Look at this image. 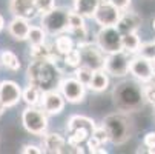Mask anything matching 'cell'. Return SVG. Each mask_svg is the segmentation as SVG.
<instances>
[{
    "label": "cell",
    "instance_id": "1",
    "mask_svg": "<svg viewBox=\"0 0 155 154\" xmlns=\"http://www.w3.org/2000/svg\"><path fill=\"white\" fill-rule=\"evenodd\" d=\"M28 79L31 85L48 91L57 79V67L49 59H32L28 67Z\"/></svg>",
    "mask_w": 155,
    "mask_h": 154
},
{
    "label": "cell",
    "instance_id": "2",
    "mask_svg": "<svg viewBox=\"0 0 155 154\" xmlns=\"http://www.w3.org/2000/svg\"><path fill=\"white\" fill-rule=\"evenodd\" d=\"M115 103L123 111H134L143 103V90L134 82H121L114 91Z\"/></svg>",
    "mask_w": 155,
    "mask_h": 154
},
{
    "label": "cell",
    "instance_id": "3",
    "mask_svg": "<svg viewBox=\"0 0 155 154\" xmlns=\"http://www.w3.org/2000/svg\"><path fill=\"white\" fill-rule=\"evenodd\" d=\"M107 137L114 145H121L130 137V122L123 114H110L103 120Z\"/></svg>",
    "mask_w": 155,
    "mask_h": 154
},
{
    "label": "cell",
    "instance_id": "4",
    "mask_svg": "<svg viewBox=\"0 0 155 154\" xmlns=\"http://www.w3.org/2000/svg\"><path fill=\"white\" fill-rule=\"evenodd\" d=\"M69 11L63 8H54L41 15V28L48 34L57 36L69 29V22H68Z\"/></svg>",
    "mask_w": 155,
    "mask_h": 154
},
{
    "label": "cell",
    "instance_id": "5",
    "mask_svg": "<svg viewBox=\"0 0 155 154\" xmlns=\"http://www.w3.org/2000/svg\"><path fill=\"white\" fill-rule=\"evenodd\" d=\"M21 123L28 133L34 136H41L48 129V117L46 113L40 108L29 106L21 113Z\"/></svg>",
    "mask_w": 155,
    "mask_h": 154
},
{
    "label": "cell",
    "instance_id": "6",
    "mask_svg": "<svg viewBox=\"0 0 155 154\" xmlns=\"http://www.w3.org/2000/svg\"><path fill=\"white\" fill-rule=\"evenodd\" d=\"M97 46L104 54L121 51V33L117 26H101L97 34Z\"/></svg>",
    "mask_w": 155,
    "mask_h": 154
},
{
    "label": "cell",
    "instance_id": "7",
    "mask_svg": "<svg viewBox=\"0 0 155 154\" xmlns=\"http://www.w3.org/2000/svg\"><path fill=\"white\" fill-rule=\"evenodd\" d=\"M78 51L81 57V65H86L94 71L104 68V53L98 46L89 42H78Z\"/></svg>",
    "mask_w": 155,
    "mask_h": 154
},
{
    "label": "cell",
    "instance_id": "8",
    "mask_svg": "<svg viewBox=\"0 0 155 154\" xmlns=\"http://www.w3.org/2000/svg\"><path fill=\"white\" fill-rule=\"evenodd\" d=\"M107 74L115 76V77H123L129 73V56L126 51H117L110 53L107 57H104V68Z\"/></svg>",
    "mask_w": 155,
    "mask_h": 154
},
{
    "label": "cell",
    "instance_id": "9",
    "mask_svg": "<svg viewBox=\"0 0 155 154\" xmlns=\"http://www.w3.org/2000/svg\"><path fill=\"white\" fill-rule=\"evenodd\" d=\"M129 73L141 82H150L152 77L155 76V68L150 59L138 56L129 60Z\"/></svg>",
    "mask_w": 155,
    "mask_h": 154
},
{
    "label": "cell",
    "instance_id": "10",
    "mask_svg": "<svg viewBox=\"0 0 155 154\" xmlns=\"http://www.w3.org/2000/svg\"><path fill=\"white\" fill-rule=\"evenodd\" d=\"M58 86H60V93L64 97V100H68L71 103H78L84 99L86 86L83 83H80L75 77L63 79Z\"/></svg>",
    "mask_w": 155,
    "mask_h": 154
},
{
    "label": "cell",
    "instance_id": "11",
    "mask_svg": "<svg viewBox=\"0 0 155 154\" xmlns=\"http://www.w3.org/2000/svg\"><path fill=\"white\" fill-rule=\"evenodd\" d=\"M120 15L121 11L106 0V2H100L97 11L94 12V20L100 26H115Z\"/></svg>",
    "mask_w": 155,
    "mask_h": 154
},
{
    "label": "cell",
    "instance_id": "12",
    "mask_svg": "<svg viewBox=\"0 0 155 154\" xmlns=\"http://www.w3.org/2000/svg\"><path fill=\"white\" fill-rule=\"evenodd\" d=\"M21 99V88L12 80L0 82V103L5 108L15 106Z\"/></svg>",
    "mask_w": 155,
    "mask_h": 154
},
{
    "label": "cell",
    "instance_id": "13",
    "mask_svg": "<svg viewBox=\"0 0 155 154\" xmlns=\"http://www.w3.org/2000/svg\"><path fill=\"white\" fill-rule=\"evenodd\" d=\"M41 103L46 114H60L64 108V97L55 90H48L41 96Z\"/></svg>",
    "mask_w": 155,
    "mask_h": 154
},
{
    "label": "cell",
    "instance_id": "14",
    "mask_svg": "<svg viewBox=\"0 0 155 154\" xmlns=\"http://www.w3.org/2000/svg\"><path fill=\"white\" fill-rule=\"evenodd\" d=\"M9 8L14 17H23L26 20H31L38 14L35 0H11Z\"/></svg>",
    "mask_w": 155,
    "mask_h": 154
},
{
    "label": "cell",
    "instance_id": "15",
    "mask_svg": "<svg viewBox=\"0 0 155 154\" xmlns=\"http://www.w3.org/2000/svg\"><path fill=\"white\" fill-rule=\"evenodd\" d=\"M29 28H31L29 20H26L23 17H14L8 25V31L15 40H26Z\"/></svg>",
    "mask_w": 155,
    "mask_h": 154
},
{
    "label": "cell",
    "instance_id": "16",
    "mask_svg": "<svg viewBox=\"0 0 155 154\" xmlns=\"http://www.w3.org/2000/svg\"><path fill=\"white\" fill-rule=\"evenodd\" d=\"M140 23H141V19L137 14H134V12H121L115 26L121 34H126V33H135L137 28L140 26Z\"/></svg>",
    "mask_w": 155,
    "mask_h": 154
},
{
    "label": "cell",
    "instance_id": "17",
    "mask_svg": "<svg viewBox=\"0 0 155 154\" xmlns=\"http://www.w3.org/2000/svg\"><path fill=\"white\" fill-rule=\"evenodd\" d=\"M66 146V140L63 136L57 133H49L43 137V151L45 152H63V148Z\"/></svg>",
    "mask_w": 155,
    "mask_h": 154
},
{
    "label": "cell",
    "instance_id": "18",
    "mask_svg": "<svg viewBox=\"0 0 155 154\" xmlns=\"http://www.w3.org/2000/svg\"><path fill=\"white\" fill-rule=\"evenodd\" d=\"M66 128H68L69 133L74 129H84L89 134H92V131L95 128V122H94V119H89L86 116H72L68 120V126Z\"/></svg>",
    "mask_w": 155,
    "mask_h": 154
},
{
    "label": "cell",
    "instance_id": "19",
    "mask_svg": "<svg viewBox=\"0 0 155 154\" xmlns=\"http://www.w3.org/2000/svg\"><path fill=\"white\" fill-rule=\"evenodd\" d=\"M101 0H74L75 12H78L83 17H94V12L97 11Z\"/></svg>",
    "mask_w": 155,
    "mask_h": 154
},
{
    "label": "cell",
    "instance_id": "20",
    "mask_svg": "<svg viewBox=\"0 0 155 154\" xmlns=\"http://www.w3.org/2000/svg\"><path fill=\"white\" fill-rule=\"evenodd\" d=\"M109 86V76L104 70H97L92 73V79L89 82V88L95 93H101L104 90H107Z\"/></svg>",
    "mask_w": 155,
    "mask_h": 154
},
{
    "label": "cell",
    "instance_id": "21",
    "mask_svg": "<svg viewBox=\"0 0 155 154\" xmlns=\"http://www.w3.org/2000/svg\"><path fill=\"white\" fill-rule=\"evenodd\" d=\"M41 96H43V91L40 90L38 86L31 85V83H29V86H26L25 90L21 91V99H23L25 103L29 105V106H35V105H38L40 100H41Z\"/></svg>",
    "mask_w": 155,
    "mask_h": 154
},
{
    "label": "cell",
    "instance_id": "22",
    "mask_svg": "<svg viewBox=\"0 0 155 154\" xmlns=\"http://www.w3.org/2000/svg\"><path fill=\"white\" fill-rule=\"evenodd\" d=\"M140 39L135 33H126V34H121V48L123 51H126L127 54L129 53H135L140 50Z\"/></svg>",
    "mask_w": 155,
    "mask_h": 154
},
{
    "label": "cell",
    "instance_id": "23",
    "mask_svg": "<svg viewBox=\"0 0 155 154\" xmlns=\"http://www.w3.org/2000/svg\"><path fill=\"white\" fill-rule=\"evenodd\" d=\"M55 51L58 56H64L68 51H71L74 48V40L69 37V36H66V34H58L57 39H55Z\"/></svg>",
    "mask_w": 155,
    "mask_h": 154
},
{
    "label": "cell",
    "instance_id": "24",
    "mask_svg": "<svg viewBox=\"0 0 155 154\" xmlns=\"http://www.w3.org/2000/svg\"><path fill=\"white\" fill-rule=\"evenodd\" d=\"M0 63H3L5 67H6L8 70H11V71H17V70L20 68V60H18V57H17L12 51H9V50L2 51V54H0Z\"/></svg>",
    "mask_w": 155,
    "mask_h": 154
},
{
    "label": "cell",
    "instance_id": "25",
    "mask_svg": "<svg viewBox=\"0 0 155 154\" xmlns=\"http://www.w3.org/2000/svg\"><path fill=\"white\" fill-rule=\"evenodd\" d=\"M31 45H40V43H45L46 40V31L40 28V26H31L29 33H28V39Z\"/></svg>",
    "mask_w": 155,
    "mask_h": 154
},
{
    "label": "cell",
    "instance_id": "26",
    "mask_svg": "<svg viewBox=\"0 0 155 154\" xmlns=\"http://www.w3.org/2000/svg\"><path fill=\"white\" fill-rule=\"evenodd\" d=\"M92 73L94 70H91L89 67H86V65H80V67L75 68V79L83 83L84 86H89V82L92 79Z\"/></svg>",
    "mask_w": 155,
    "mask_h": 154
},
{
    "label": "cell",
    "instance_id": "27",
    "mask_svg": "<svg viewBox=\"0 0 155 154\" xmlns=\"http://www.w3.org/2000/svg\"><path fill=\"white\" fill-rule=\"evenodd\" d=\"M52 50L45 43L40 45H31V59H51Z\"/></svg>",
    "mask_w": 155,
    "mask_h": 154
},
{
    "label": "cell",
    "instance_id": "28",
    "mask_svg": "<svg viewBox=\"0 0 155 154\" xmlns=\"http://www.w3.org/2000/svg\"><path fill=\"white\" fill-rule=\"evenodd\" d=\"M63 62L66 67H71V68H77L81 65V57H80V51L78 50H71L63 56Z\"/></svg>",
    "mask_w": 155,
    "mask_h": 154
},
{
    "label": "cell",
    "instance_id": "29",
    "mask_svg": "<svg viewBox=\"0 0 155 154\" xmlns=\"http://www.w3.org/2000/svg\"><path fill=\"white\" fill-rule=\"evenodd\" d=\"M35 5H37L38 12H41V14H45V12H48V11L55 8L54 0H35Z\"/></svg>",
    "mask_w": 155,
    "mask_h": 154
},
{
    "label": "cell",
    "instance_id": "30",
    "mask_svg": "<svg viewBox=\"0 0 155 154\" xmlns=\"http://www.w3.org/2000/svg\"><path fill=\"white\" fill-rule=\"evenodd\" d=\"M138 51L141 53V56H144V57H147L150 60L155 59V40L150 42V43H146V45H143V46H140Z\"/></svg>",
    "mask_w": 155,
    "mask_h": 154
},
{
    "label": "cell",
    "instance_id": "31",
    "mask_svg": "<svg viewBox=\"0 0 155 154\" xmlns=\"http://www.w3.org/2000/svg\"><path fill=\"white\" fill-rule=\"evenodd\" d=\"M91 136H94L100 143H106V142L109 140V137H107V131L104 129V126H103V125H101V126H95Z\"/></svg>",
    "mask_w": 155,
    "mask_h": 154
},
{
    "label": "cell",
    "instance_id": "32",
    "mask_svg": "<svg viewBox=\"0 0 155 154\" xmlns=\"http://www.w3.org/2000/svg\"><path fill=\"white\" fill-rule=\"evenodd\" d=\"M109 3H112L115 8H118L120 11H124V9H127L129 8V5H130V0H107Z\"/></svg>",
    "mask_w": 155,
    "mask_h": 154
},
{
    "label": "cell",
    "instance_id": "33",
    "mask_svg": "<svg viewBox=\"0 0 155 154\" xmlns=\"http://www.w3.org/2000/svg\"><path fill=\"white\" fill-rule=\"evenodd\" d=\"M21 152L23 154H40V152H43V149H40L37 145H25Z\"/></svg>",
    "mask_w": 155,
    "mask_h": 154
},
{
    "label": "cell",
    "instance_id": "34",
    "mask_svg": "<svg viewBox=\"0 0 155 154\" xmlns=\"http://www.w3.org/2000/svg\"><path fill=\"white\" fill-rule=\"evenodd\" d=\"M100 142L94 137V136H91V137H87V148H89V151L91 152H95V149H98L100 148Z\"/></svg>",
    "mask_w": 155,
    "mask_h": 154
},
{
    "label": "cell",
    "instance_id": "35",
    "mask_svg": "<svg viewBox=\"0 0 155 154\" xmlns=\"http://www.w3.org/2000/svg\"><path fill=\"white\" fill-rule=\"evenodd\" d=\"M144 145L147 148H155V133H147L144 136Z\"/></svg>",
    "mask_w": 155,
    "mask_h": 154
},
{
    "label": "cell",
    "instance_id": "36",
    "mask_svg": "<svg viewBox=\"0 0 155 154\" xmlns=\"http://www.w3.org/2000/svg\"><path fill=\"white\" fill-rule=\"evenodd\" d=\"M5 28V20H3V17L2 15H0V31H2Z\"/></svg>",
    "mask_w": 155,
    "mask_h": 154
},
{
    "label": "cell",
    "instance_id": "37",
    "mask_svg": "<svg viewBox=\"0 0 155 154\" xmlns=\"http://www.w3.org/2000/svg\"><path fill=\"white\" fill-rule=\"evenodd\" d=\"M5 109H6V108H5V106H3L2 103H0V116H2V114L5 113Z\"/></svg>",
    "mask_w": 155,
    "mask_h": 154
},
{
    "label": "cell",
    "instance_id": "38",
    "mask_svg": "<svg viewBox=\"0 0 155 154\" xmlns=\"http://www.w3.org/2000/svg\"><path fill=\"white\" fill-rule=\"evenodd\" d=\"M153 29H155V20H153Z\"/></svg>",
    "mask_w": 155,
    "mask_h": 154
}]
</instances>
